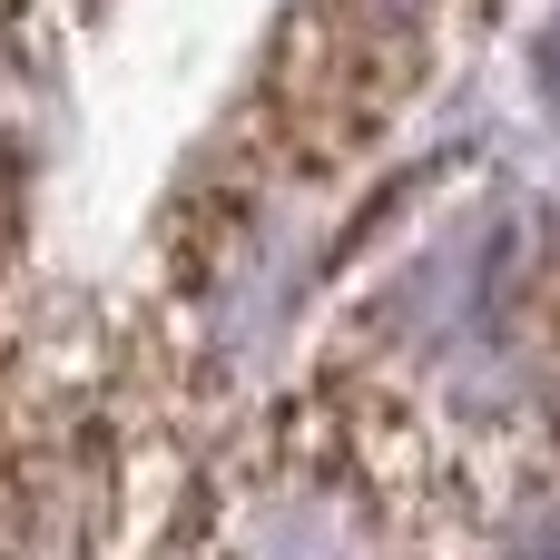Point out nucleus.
Masks as SVG:
<instances>
[{
	"label": "nucleus",
	"mask_w": 560,
	"mask_h": 560,
	"mask_svg": "<svg viewBox=\"0 0 560 560\" xmlns=\"http://www.w3.org/2000/svg\"><path fill=\"white\" fill-rule=\"evenodd\" d=\"M246 560H345V522L315 492H276L266 512H246Z\"/></svg>",
	"instance_id": "f257e3e1"
},
{
	"label": "nucleus",
	"mask_w": 560,
	"mask_h": 560,
	"mask_svg": "<svg viewBox=\"0 0 560 560\" xmlns=\"http://www.w3.org/2000/svg\"><path fill=\"white\" fill-rule=\"evenodd\" d=\"M502 560H560V522H532V532H522Z\"/></svg>",
	"instance_id": "7ed1b4c3"
},
{
	"label": "nucleus",
	"mask_w": 560,
	"mask_h": 560,
	"mask_svg": "<svg viewBox=\"0 0 560 560\" xmlns=\"http://www.w3.org/2000/svg\"><path fill=\"white\" fill-rule=\"evenodd\" d=\"M532 69H541V98L560 108V10L541 20V30H532Z\"/></svg>",
	"instance_id": "f03ea898"
}]
</instances>
